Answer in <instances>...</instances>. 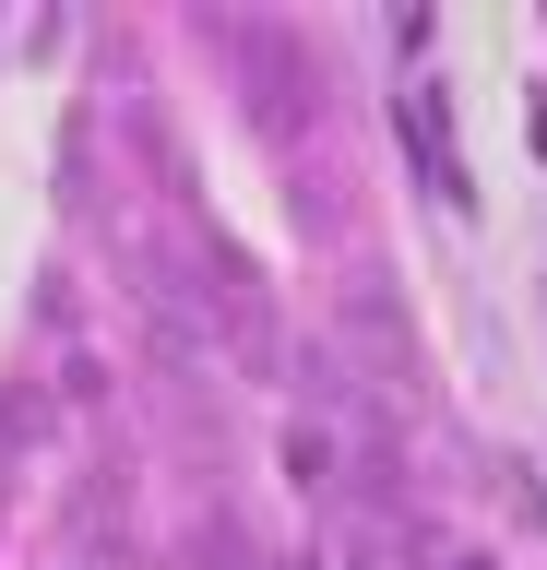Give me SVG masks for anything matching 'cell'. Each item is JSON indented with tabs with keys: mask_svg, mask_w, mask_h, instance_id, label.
<instances>
[{
	"mask_svg": "<svg viewBox=\"0 0 547 570\" xmlns=\"http://www.w3.org/2000/svg\"><path fill=\"white\" fill-rule=\"evenodd\" d=\"M452 570H488V559H452Z\"/></svg>",
	"mask_w": 547,
	"mask_h": 570,
	"instance_id": "cell-3",
	"label": "cell"
},
{
	"mask_svg": "<svg viewBox=\"0 0 547 570\" xmlns=\"http://www.w3.org/2000/svg\"><path fill=\"white\" fill-rule=\"evenodd\" d=\"M144 333L167 368H215L226 356V309H215V285H191V274H155L144 285Z\"/></svg>",
	"mask_w": 547,
	"mask_h": 570,
	"instance_id": "cell-1",
	"label": "cell"
},
{
	"mask_svg": "<svg viewBox=\"0 0 547 570\" xmlns=\"http://www.w3.org/2000/svg\"><path fill=\"white\" fill-rule=\"evenodd\" d=\"M274 570H310V559H274Z\"/></svg>",
	"mask_w": 547,
	"mask_h": 570,
	"instance_id": "cell-4",
	"label": "cell"
},
{
	"mask_svg": "<svg viewBox=\"0 0 547 570\" xmlns=\"http://www.w3.org/2000/svg\"><path fill=\"white\" fill-rule=\"evenodd\" d=\"M345 333H358V356H369V381H417V333H404V297L393 285H345Z\"/></svg>",
	"mask_w": 547,
	"mask_h": 570,
	"instance_id": "cell-2",
	"label": "cell"
}]
</instances>
